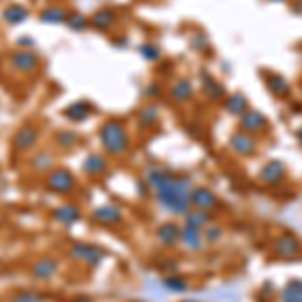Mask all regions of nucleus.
Returning a JSON list of instances; mask_svg holds the SVG:
<instances>
[{"instance_id": "obj_1", "label": "nucleus", "mask_w": 302, "mask_h": 302, "mask_svg": "<svg viewBox=\"0 0 302 302\" xmlns=\"http://www.w3.org/2000/svg\"><path fill=\"white\" fill-rule=\"evenodd\" d=\"M101 143L103 147L109 151V153H121L125 147H127V133H125V127L119 123V121L111 119L101 127Z\"/></svg>"}, {"instance_id": "obj_2", "label": "nucleus", "mask_w": 302, "mask_h": 302, "mask_svg": "<svg viewBox=\"0 0 302 302\" xmlns=\"http://www.w3.org/2000/svg\"><path fill=\"white\" fill-rule=\"evenodd\" d=\"M73 184H75V179H73L71 171H69V169H63V167L50 171L49 177H47V188H49L50 192H56V194H65V192H69V190L73 188Z\"/></svg>"}, {"instance_id": "obj_3", "label": "nucleus", "mask_w": 302, "mask_h": 302, "mask_svg": "<svg viewBox=\"0 0 302 302\" xmlns=\"http://www.w3.org/2000/svg\"><path fill=\"white\" fill-rule=\"evenodd\" d=\"M10 65L16 69V71H22V73H28V71H35L39 67V56L33 52V50H16L12 52L10 56Z\"/></svg>"}, {"instance_id": "obj_4", "label": "nucleus", "mask_w": 302, "mask_h": 302, "mask_svg": "<svg viewBox=\"0 0 302 302\" xmlns=\"http://www.w3.org/2000/svg\"><path fill=\"white\" fill-rule=\"evenodd\" d=\"M37 139H39V131H37L35 127L24 125V127H20V129L14 133L12 145H14L18 151H26V149H30V147L37 143Z\"/></svg>"}, {"instance_id": "obj_5", "label": "nucleus", "mask_w": 302, "mask_h": 302, "mask_svg": "<svg viewBox=\"0 0 302 302\" xmlns=\"http://www.w3.org/2000/svg\"><path fill=\"white\" fill-rule=\"evenodd\" d=\"M26 16H28V10H26L22 4H10V6H6L4 12H2V18H4L8 24H20Z\"/></svg>"}, {"instance_id": "obj_6", "label": "nucleus", "mask_w": 302, "mask_h": 302, "mask_svg": "<svg viewBox=\"0 0 302 302\" xmlns=\"http://www.w3.org/2000/svg\"><path fill=\"white\" fill-rule=\"evenodd\" d=\"M39 18L43 22H49V24H58V22H65L69 18V14L63 8H58V6H49L39 14Z\"/></svg>"}, {"instance_id": "obj_7", "label": "nucleus", "mask_w": 302, "mask_h": 302, "mask_svg": "<svg viewBox=\"0 0 302 302\" xmlns=\"http://www.w3.org/2000/svg\"><path fill=\"white\" fill-rule=\"evenodd\" d=\"M65 115L71 121H85V117L89 115V107H87V103L79 101V103H73L71 107H67L65 109Z\"/></svg>"}, {"instance_id": "obj_8", "label": "nucleus", "mask_w": 302, "mask_h": 302, "mask_svg": "<svg viewBox=\"0 0 302 302\" xmlns=\"http://www.w3.org/2000/svg\"><path fill=\"white\" fill-rule=\"evenodd\" d=\"M54 270H56V264L52 260H41V262L33 264V274L37 278H49Z\"/></svg>"}, {"instance_id": "obj_9", "label": "nucleus", "mask_w": 302, "mask_h": 302, "mask_svg": "<svg viewBox=\"0 0 302 302\" xmlns=\"http://www.w3.org/2000/svg\"><path fill=\"white\" fill-rule=\"evenodd\" d=\"M54 218L60 220L63 224H73L75 220H79V211L75 207H69V205H63L54 211Z\"/></svg>"}, {"instance_id": "obj_10", "label": "nucleus", "mask_w": 302, "mask_h": 302, "mask_svg": "<svg viewBox=\"0 0 302 302\" xmlns=\"http://www.w3.org/2000/svg\"><path fill=\"white\" fill-rule=\"evenodd\" d=\"M192 95V85L188 81H179L173 89H171V97H175L177 101H184Z\"/></svg>"}, {"instance_id": "obj_11", "label": "nucleus", "mask_w": 302, "mask_h": 302, "mask_svg": "<svg viewBox=\"0 0 302 302\" xmlns=\"http://www.w3.org/2000/svg\"><path fill=\"white\" fill-rule=\"evenodd\" d=\"M111 22H113V12L109 8H103L93 16V26L97 28H107Z\"/></svg>"}, {"instance_id": "obj_12", "label": "nucleus", "mask_w": 302, "mask_h": 302, "mask_svg": "<svg viewBox=\"0 0 302 302\" xmlns=\"http://www.w3.org/2000/svg\"><path fill=\"white\" fill-rule=\"evenodd\" d=\"M103 167H105V161H103L101 155H89V157L85 159V171H87V173H97V171H101Z\"/></svg>"}, {"instance_id": "obj_13", "label": "nucleus", "mask_w": 302, "mask_h": 302, "mask_svg": "<svg viewBox=\"0 0 302 302\" xmlns=\"http://www.w3.org/2000/svg\"><path fill=\"white\" fill-rule=\"evenodd\" d=\"M242 123L248 125L250 129H258V127H262V125H264V119H262L258 113H246V115H244V119H242Z\"/></svg>"}, {"instance_id": "obj_14", "label": "nucleus", "mask_w": 302, "mask_h": 302, "mask_svg": "<svg viewBox=\"0 0 302 302\" xmlns=\"http://www.w3.org/2000/svg\"><path fill=\"white\" fill-rule=\"evenodd\" d=\"M50 159H52V157H50L49 153H45V151H41V153H39V155L33 159V167H35V169H47V165L50 163Z\"/></svg>"}, {"instance_id": "obj_15", "label": "nucleus", "mask_w": 302, "mask_h": 302, "mask_svg": "<svg viewBox=\"0 0 302 302\" xmlns=\"http://www.w3.org/2000/svg\"><path fill=\"white\" fill-rule=\"evenodd\" d=\"M75 141H77V135H75V133H69V131L56 135V143H58L60 147H69V145H73Z\"/></svg>"}, {"instance_id": "obj_16", "label": "nucleus", "mask_w": 302, "mask_h": 302, "mask_svg": "<svg viewBox=\"0 0 302 302\" xmlns=\"http://www.w3.org/2000/svg\"><path fill=\"white\" fill-rule=\"evenodd\" d=\"M67 22H69V26L75 28V30H83V28L87 26V20H85L81 14H71V16L67 18Z\"/></svg>"}, {"instance_id": "obj_17", "label": "nucleus", "mask_w": 302, "mask_h": 302, "mask_svg": "<svg viewBox=\"0 0 302 302\" xmlns=\"http://www.w3.org/2000/svg\"><path fill=\"white\" fill-rule=\"evenodd\" d=\"M39 300H41V296L35 292H20L14 298V302H39Z\"/></svg>"}, {"instance_id": "obj_18", "label": "nucleus", "mask_w": 302, "mask_h": 302, "mask_svg": "<svg viewBox=\"0 0 302 302\" xmlns=\"http://www.w3.org/2000/svg\"><path fill=\"white\" fill-rule=\"evenodd\" d=\"M139 52H141L145 58H155V56H157V49H155V47H151V45H143V47H139Z\"/></svg>"}, {"instance_id": "obj_19", "label": "nucleus", "mask_w": 302, "mask_h": 302, "mask_svg": "<svg viewBox=\"0 0 302 302\" xmlns=\"http://www.w3.org/2000/svg\"><path fill=\"white\" fill-rule=\"evenodd\" d=\"M18 45H22V47H30V45H33V41H30V37H20V41H18Z\"/></svg>"}]
</instances>
